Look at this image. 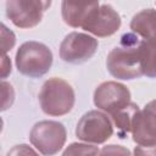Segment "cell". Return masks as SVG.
I'll return each mask as SVG.
<instances>
[{"mask_svg": "<svg viewBox=\"0 0 156 156\" xmlns=\"http://www.w3.org/2000/svg\"><path fill=\"white\" fill-rule=\"evenodd\" d=\"M121 23V16L110 4H100L89 13L82 28L95 37L105 38L115 34Z\"/></svg>", "mask_w": 156, "mask_h": 156, "instance_id": "cell-9", "label": "cell"}, {"mask_svg": "<svg viewBox=\"0 0 156 156\" xmlns=\"http://www.w3.org/2000/svg\"><path fill=\"white\" fill-rule=\"evenodd\" d=\"M1 44H2V51H4V55H6V52L9 50H11L16 43V37L13 34L12 30H10L4 23L1 24Z\"/></svg>", "mask_w": 156, "mask_h": 156, "instance_id": "cell-17", "label": "cell"}, {"mask_svg": "<svg viewBox=\"0 0 156 156\" xmlns=\"http://www.w3.org/2000/svg\"><path fill=\"white\" fill-rule=\"evenodd\" d=\"M134 156H156V146H135Z\"/></svg>", "mask_w": 156, "mask_h": 156, "instance_id": "cell-20", "label": "cell"}, {"mask_svg": "<svg viewBox=\"0 0 156 156\" xmlns=\"http://www.w3.org/2000/svg\"><path fill=\"white\" fill-rule=\"evenodd\" d=\"M98 156H132L130 151L122 146V145H116V144H110L104 146L100 151Z\"/></svg>", "mask_w": 156, "mask_h": 156, "instance_id": "cell-16", "label": "cell"}, {"mask_svg": "<svg viewBox=\"0 0 156 156\" xmlns=\"http://www.w3.org/2000/svg\"><path fill=\"white\" fill-rule=\"evenodd\" d=\"M51 1L7 0L5 4L7 18L18 28H32L40 23Z\"/></svg>", "mask_w": 156, "mask_h": 156, "instance_id": "cell-6", "label": "cell"}, {"mask_svg": "<svg viewBox=\"0 0 156 156\" xmlns=\"http://www.w3.org/2000/svg\"><path fill=\"white\" fill-rule=\"evenodd\" d=\"M139 110L140 108L136 104L130 102L129 105H127L122 110H119V111H117V112H115L110 116L113 124L116 126L121 138H124V135L128 132H132L133 119H134V117H135V115Z\"/></svg>", "mask_w": 156, "mask_h": 156, "instance_id": "cell-13", "label": "cell"}, {"mask_svg": "<svg viewBox=\"0 0 156 156\" xmlns=\"http://www.w3.org/2000/svg\"><path fill=\"white\" fill-rule=\"evenodd\" d=\"M6 156H39V154L27 144H18L12 146Z\"/></svg>", "mask_w": 156, "mask_h": 156, "instance_id": "cell-18", "label": "cell"}, {"mask_svg": "<svg viewBox=\"0 0 156 156\" xmlns=\"http://www.w3.org/2000/svg\"><path fill=\"white\" fill-rule=\"evenodd\" d=\"M93 99L94 105L110 116L132 102L129 89L124 84L115 80H107L99 84L94 91Z\"/></svg>", "mask_w": 156, "mask_h": 156, "instance_id": "cell-8", "label": "cell"}, {"mask_svg": "<svg viewBox=\"0 0 156 156\" xmlns=\"http://www.w3.org/2000/svg\"><path fill=\"white\" fill-rule=\"evenodd\" d=\"M106 67L117 79L130 80L144 76L143 72V40L134 33L121 37L119 44L107 55Z\"/></svg>", "mask_w": 156, "mask_h": 156, "instance_id": "cell-1", "label": "cell"}, {"mask_svg": "<svg viewBox=\"0 0 156 156\" xmlns=\"http://www.w3.org/2000/svg\"><path fill=\"white\" fill-rule=\"evenodd\" d=\"M132 136L140 146H156V100L149 101L133 119Z\"/></svg>", "mask_w": 156, "mask_h": 156, "instance_id": "cell-10", "label": "cell"}, {"mask_svg": "<svg viewBox=\"0 0 156 156\" xmlns=\"http://www.w3.org/2000/svg\"><path fill=\"white\" fill-rule=\"evenodd\" d=\"M15 63L21 74L29 78H40L51 68L52 52L45 44L29 40L18 48Z\"/></svg>", "mask_w": 156, "mask_h": 156, "instance_id": "cell-3", "label": "cell"}, {"mask_svg": "<svg viewBox=\"0 0 156 156\" xmlns=\"http://www.w3.org/2000/svg\"><path fill=\"white\" fill-rule=\"evenodd\" d=\"M38 98L41 111L49 116L67 115L73 108L76 101L72 85L58 77L46 79L40 88Z\"/></svg>", "mask_w": 156, "mask_h": 156, "instance_id": "cell-2", "label": "cell"}, {"mask_svg": "<svg viewBox=\"0 0 156 156\" xmlns=\"http://www.w3.org/2000/svg\"><path fill=\"white\" fill-rule=\"evenodd\" d=\"M99 43L94 37L82 33V32H71L60 45V57L68 63L79 65L90 60L96 50Z\"/></svg>", "mask_w": 156, "mask_h": 156, "instance_id": "cell-7", "label": "cell"}, {"mask_svg": "<svg viewBox=\"0 0 156 156\" xmlns=\"http://www.w3.org/2000/svg\"><path fill=\"white\" fill-rule=\"evenodd\" d=\"M67 132L61 122L44 119L37 122L29 133L30 144L44 156L56 155L66 143Z\"/></svg>", "mask_w": 156, "mask_h": 156, "instance_id": "cell-4", "label": "cell"}, {"mask_svg": "<svg viewBox=\"0 0 156 156\" xmlns=\"http://www.w3.org/2000/svg\"><path fill=\"white\" fill-rule=\"evenodd\" d=\"M99 2H72L62 1L61 4V15L63 22L73 28H82L89 13L98 7Z\"/></svg>", "mask_w": 156, "mask_h": 156, "instance_id": "cell-11", "label": "cell"}, {"mask_svg": "<svg viewBox=\"0 0 156 156\" xmlns=\"http://www.w3.org/2000/svg\"><path fill=\"white\" fill-rule=\"evenodd\" d=\"M143 72L149 78H156V38L143 40Z\"/></svg>", "mask_w": 156, "mask_h": 156, "instance_id": "cell-14", "label": "cell"}, {"mask_svg": "<svg viewBox=\"0 0 156 156\" xmlns=\"http://www.w3.org/2000/svg\"><path fill=\"white\" fill-rule=\"evenodd\" d=\"M113 134V124L107 113L91 110L84 113L77 123L76 135L79 140L93 144H102Z\"/></svg>", "mask_w": 156, "mask_h": 156, "instance_id": "cell-5", "label": "cell"}, {"mask_svg": "<svg viewBox=\"0 0 156 156\" xmlns=\"http://www.w3.org/2000/svg\"><path fill=\"white\" fill-rule=\"evenodd\" d=\"M11 73V61L7 57V55L2 56V61H1V78H6L7 74Z\"/></svg>", "mask_w": 156, "mask_h": 156, "instance_id": "cell-21", "label": "cell"}, {"mask_svg": "<svg viewBox=\"0 0 156 156\" xmlns=\"http://www.w3.org/2000/svg\"><path fill=\"white\" fill-rule=\"evenodd\" d=\"M132 32L143 40L156 38V10L147 7L135 13L129 24Z\"/></svg>", "mask_w": 156, "mask_h": 156, "instance_id": "cell-12", "label": "cell"}, {"mask_svg": "<svg viewBox=\"0 0 156 156\" xmlns=\"http://www.w3.org/2000/svg\"><path fill=\"white\" fill-rule=\"evenodd\" d=\"M98 155H99L98 146L83 144V143L69 144L62 154V156H98Z\"/></svg>", "mask_w": 156, "mask_h": 156, "instance_id": "cell-15", "label": "cell"}, {"mask_svg": "<svg viewBox=\"0 0 156 156\" xmlns=\"http://www.w3.org/2000/svg\"><path fill=\"white\" fill-rule=\"evenodd\" d=\"M1 88H2V111H5L6 108H9L13 100H15V91H13V88L10 83L2 80L1 83Z\"/></svg>", "mask_w": 156, "mask_h": 156, "instance_id": "cell-19", "label": "cell"}]
</instances>
